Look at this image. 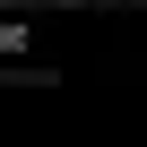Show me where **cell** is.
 Here are the masks:
<instances>
[]
</instances>
